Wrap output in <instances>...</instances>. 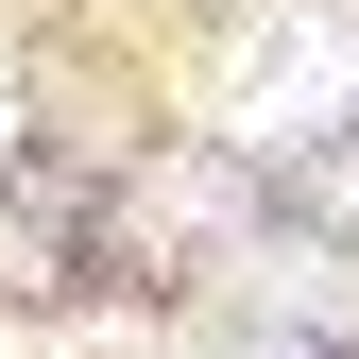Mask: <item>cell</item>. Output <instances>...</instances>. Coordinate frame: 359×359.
Masks as SVG:
<instances>
[{"instance_id":"1","label":"cell","mask_w":359,"mask_h":359,"mask_svg":"<svg viewBox=\"0 0 359 359\" xmlns=\"http://www.w3.org/2000/svg\"><path fill=\"white\" fill-rule=\"evenodd\" d=\"M205 103H222V137H342L359 120V18H257V34H222Z\"/></svg>"},{"instance_id":"2","label":"cell","mask_w":359,"mask_h":359,"mask_svg":"<svg viewBox=\"0 0 359 359\" xmlns=\"http://www.w3.org/2000/svg\"><path fill=\"white\" fill-rule=\"evenodd\" d=\"M240 291L274 308V325H342V308H359V274H342V257H240Z\"/></svg>"},{"instance_id":"3","label":"cell","mask_w":359,"mask_h":359,"mask_svg":"<svg viewBox=\"0 0 359 359\" xmlns=\"http://www.w3.org/2000/svg\"><path fill=\"white\" fill-rule=\"evenodd\" d=\"M0 359H154V325H120V308H103V325H18Z\"/></svg>"},{"instance_id":"4","label":"cell","mask_w":359,"mask_h":359,"mask_svg":"<svg viewBox=\"0 0 359 359\" xmlns=\"http://www.w3.org/2000/svg\"><path fill=\"white\" fill-rule=\"evenodd\" d=\"M0 154H18V69H0Z\"/></svg>"}]
</instances>
